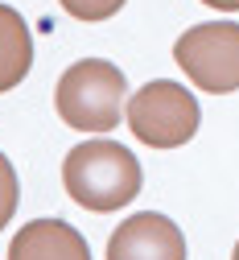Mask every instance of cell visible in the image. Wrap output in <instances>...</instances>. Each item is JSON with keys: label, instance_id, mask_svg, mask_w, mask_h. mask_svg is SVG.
Wrapping results in <instances>:
<instances>
[{"label": "cell", "instance_id": "obj_6", "mask_svg": "<svg viewBox=\"0 0 239 260\" xmlns=\"http://www.w3.org/2000/svg\"><path fill=\"white\" fill-rule=\"evenodd\" d=\"M9 260H91L87 240L62 219H33L9 244Z\"/></svg>", "mask_w": 239, "mask_h": 260}, {"label": "cell", "instance_id": "obj_10", "mask_svg": "<svg viewBox=\"0 0 239 260\" xmlns=\"http://www.w3.org/2000/svg\"><path fill=\"white\" fill-rule=\"evenodd\" d=\"M207 9H219V13H239V0H202Z\"/></svg>", "mask_w": 239, "mask_h": 260}, {"label": "cell", "instance_id": "obj_3", "mask_svg": "<svg viewBox=\"0 0 239 260\" xmlns=\"http://www.w3.org/2000/svg\"><path fill=\"white\" fill-rule=\"evenodd\" d=\"M202 124L198 100L174 79H153L128 100V128L136 141L153 149H178L186 145Z\"/></svg>", "mask_w": 239, "mask_h": 260}, {"label": "cell", "instance_id": "obj_2", "mask_svg": "<svg viewBox=\"0 0 239 260\" xmlns=\"http://www.w3.org/2000/svg\"><path fill=\"white\" fill-rule=\"evenodd\" d=\"M124 95H128V79L116 62L83 58L71 71H62L54 108H58L62 124H71L75 133L104 137L124 120Z\"/></svg>", "mask_w": 239, "mask_h": 260}, {"label": "cell", "instance_id": "obj_9", "mask_svg": "<svg viewBox=\"0 0 239 260\" xmlns=\"http://www.w3.org/2000/svg\"><path fill=\"white\" fill-rule=\"evenodd\" d=\"M17 199H21L17 170H13V161L0 153V232L9 227V219H13V211H17Z\"/></svg>", "mask_w": 239, "mask_h": 260}, {"label": "cell", "instance_id": "obj_5", "mask_svg": "<svg viewBox=\"0 0 239 260\" xmlns=\"http://www.w3.org/2000/svg\"><path fill=\"white\" fill-rule=\"evenodd\" d=\"M108 260H186V236L169 215L136 211L112 232Z\"/></svg>", "mask_w": 239, "mask_h": 260}, {"label": "cell", "instance_id": "obj_11", "mask_svg": "<svg viewBox=\"0 0 239 260\" xmlns=\"http://www.w3.org/2000/svg\"><path fill=\"white\" fill-rule=\"evenodd\" d=\"M231 260H239V244H235V252H231Z\"/></svg>", "mask_w": 239, "mask_h": 260}, {"label": "cell", "instance_id": "obj_4", "mask_svg": "<svg viewBox=\"0 0 239 260\" xmlns=\"http://www.w3.org/2000/svg\"><path fill=\"white\" fill-rule=\"evenodd\" d=\"M174 58L194 87L211 95L239 91V25L235 21H207L186 29L174 46Z\"/></svg>", "mask_w": 239, "mask_h": 260}, {"label": "cell", "instance_id": "obj_1", "mask_svg": "<svg viewBox=\"0 0 239 260\" xmlns=\"http://www.w3.org/2000/svg\"><path fill=\"white\" fill-rule=\"evenodd\" d=\"M141 182L145 178L136 153L108 137L75 145L62 161V186L87 211H120L141 194Z\"/></svg>", "mask_w": 239, "mask_h": 260}, {"label": "cell", "instance_id": "obj_7", "mask_svg": "<svg viewBox=\"0 0 239 260\" xmlns=\"http://www.w3.org/2000/svg\"><path fill=\"white\" fill-rule=\"evenodd\" d=\"M29 67H33V34L17 9L0 5V91L25 83Z\"/></svg>", "mask_w": 239, "mask_h": 260}, {"label": "cell", "instance_id": "obj_8", "mask_svg": "<svg viewBox=\"0 0 239 260\" xmlns=\"http://www.w3.org/2000/svg\"><path fill=\"white\" fill-rule=\"evenodd\" d=\"M58 5L75 21H108V17H116L128 5V0H58Z\"/></svg>", "mask_w": 239, "mask_h": 260}]
</instances>
